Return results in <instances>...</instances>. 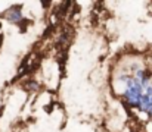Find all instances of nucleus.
Segmentation results:
<instances>
[{"label": "nucleus", "instance_id": "1", "mask_svg": "<svg viewBox=\"0 0 152 132\" xmlns=\"http://www.w3.org/2000/svg\"><path fill=\"white\" fill-rule=\"evenodd\" d=\"M112 88H114V91H115V94H124L126 92V81L124 79H121V78H118V79H114L112 81Z\"/></svg>", "mask_w": 152, "mask_h": 132}, {"label": "nucleus", "instance_id": "2", "mask_svg": "<svg viewBox=\"0 0 152 132\" xmlns=\"http://www.w3.org/2000/svg\"><path fill=\"white\" fill-rule=\"evenodd\" d=\"M146 132H152V120L146 123Z\"/></svg>", "mask_w": 152, "mask_h": 132}, {"label": "nucleus", "instance_id": "3", "mask_svg": "<svg viewBox=\"0 0 152 132\" xmlns=\"http://www.w3.org/2000/svg\"><path fill=\"white\" fill-rule=\"evenodd\" d=\"M151 82H152V78H151Z\"/></svg>", "mask_w": 152, "mask_h": 132}]
</instances>
